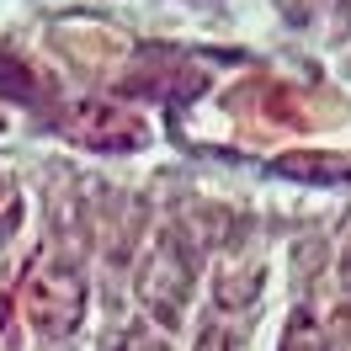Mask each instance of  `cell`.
I'll return each instance as SVG.
<instances>
[{
    "label": "cell",
    "mask_w": 351,
    "mask_h": 351,
    "mask_svg": "<svg viewBox=\"0 0 351 351\" xmlns=\"http://www.w3.org/2000/svg\"><path fill=\"white\" fill-rule=\"evenodd\" d=\"M22 314H27V325L38 335H48V341L69 335L80 325V314H86V282H80V271L64 266L59 256H43L22 282Z\"/></svg>",
    "instance_id": "1"
},
{
    "label": "cell",
    "mask_w": 351,
    "mask_h": 351,
    "mask_svg": "<svg viewBox=\"0 0 351 351\" xmlns=\"http://www.w3.org/2000/svg\"><path fill=\"white\" fill-rule=\"evenodd\" d=\"M282 351H325V335H319V319H314V308H293V319H287V335H282Z\"/></svg>",
    "instance_id": "6"
},
{
    "label": "cell",
    "mask_w": 351,
    "mask_h": 351,
    "mask_svg": "<svg viewBox=\"0 0 351 351\" xmlns=\"http://www.w3.org/2000/svg\"><path fill=\"white\" fill-rule=\"evenodd\" d=\"M197 351H245V335L229 330V325H213V330H202Z\"/></svg>",
    "instance_id": "9"
},
{
    "label": "cell",
    "mask_w": 351,
    "mask_h": 351,
    "mask_svg": "<svg viewBox=\"0 0 351 351\" xmlns=\"http://www.w3.org/2000/svg\"><path fill=\"white\" fill-rule=\"evenodd\" d=\"M341 282L351 287V245H346V250H341Z\"/></svg>",
    "instance_id": "10"
},
{
    "label": "cell",
    "mask_w": 351,
    "mask_h": 351,
    "mask_svg": "<svg viewBox=\"0 0 351 351\" xmlns=\"http://www.w3.org/2000/svg\"><path fill=\"white\" fill-rule=\"evenodd\" d=\"M0 128H5V123H0Z\"/></svg>",
    "instance_id": "13"
},
{
    "label": "cell",
    "mask_w": 351,
    "mask_h": 351,
    "mask_svg": "<svg viewBox=\"0 0 351 351\" xmlns=\"http://www.w3.org/2000/svg\"><path fill=\"white\" fill-rule=\"evenodd\" d=\"M138 351H171L165 341H138Z\"/></svg>",
    "instance_id": "12"
},
{
    "label": "cell",
    "mask_w": 351,
    "mask_h": 351,
    "mask_svg": "<svg viewBox=\"0 0 351 351\" xmlns=\"http://www.w3.org/2000/svg\"><path fill=\"white\" fill-rule=\"evenodd\" d=\"M59 133L75 138L80 149H101V154H133L149 144V123L138 112L117 107V101H75L59 112Z\"/></svg>",
    "instance_id": "3"
},
{
    "label": "cell",
    "mask_w": 351,
    "mask_h": 351,
    "mask_svg": "<svg viewBox=\"0 0 351 351\" xmlns=\"http://www.w3.org/2000/svg\"><path fill=\"white\" fill-rule=\"evenodd\" d=\"M256 287H261V266H250L245 277H240V266H223L219 282H213V298H219L223 308H245L256 298Z\"/></svg>",
    "instance_id": "5"
},
{
    "label": "cell",
    "mask_w": 351,
    "mask_h": 351,
    "mask_svg": "<svg viewBox=\"0 0 351 351\" xmlns=\"http://www.w3.org/2000/svg\"><path fill=\"white\" fill-rule=\"evenodd\" d=\"M192 282H197V266L186 256L181 234H160V245L149 250V261L138 266V298L165 330L181 325L186 314V298H192Z\"/></svg>",
    "instance_id": "2"
},
{
    "label": "cell",
    "mask_w": 351,
    "mask_h": 351,
    "mask_svg": "<svg viewBox=\"0 0 351 351\" xmlns=\"http://www.w3.org/2000/svg\"><path fill=\"white\" fill-rule=\"evenodd\" d=\"M22 229V186L11 176H0V245Z\"/></svg>",
    "instance_id": "8"
},
{
    "label": "cell",
    "mask_w": 351,
    "mask_h": 351,
    "mask_svg": "<svg viewBox=\"0 0 351 351\" xmlns=\"http://www.w3.org/2000/svg\"><path fill=\"white\" fill-rule=\"evenodd\" d=\"M0 90L16 96V101H38V96H43L38 75H32L27 64H16V59H0Z\"/></svg>",
    "instance_id": "7"
},
{
    "label": "cell",
    "mask_w": 351,
    "mask_h": 351,
    "mask_svg": "<svg viewBox=\"0 0 351 351\" xmlns=\"http://www.w3.org/2000/svg\"><path fill=\"white\" fill-rule=\"evenodd\" d=\"M271 171L287 181H351V154H314V149H287L271 160Z\"/></svg>",
    "instance_id": "4"
},
{
    "label": "cell",
    "mask_w": 351,
    "mask_h": 351,
    "mask_svg": "<svg viewBox=\"0 0 351 351\" xmlns=\"http://www.w3.org/2000/svg\"><path fill=\"white\" fill-rule=\"evenodd\" d=\"M5 319H11V298L0 293V330H5Z\"/></svg>",
    "instance_id": "11"
}]
</instances>
